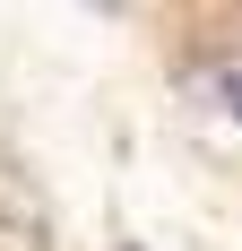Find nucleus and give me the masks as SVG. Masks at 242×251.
<instances>
[{
  "label": "nucleus",
  "mask_w": 242,
  "mask_h": 251,
  "mask_svg": "<svg viewBox=\"0 0 242 251\" xmlns=\"http://www.w3.org/2000/svg\"><path fill=\"white\" fill-rule=\"evenodd\" d=\"M225 104H234V113H242V70H234V78H225Z\"/></svg>",
  "instance_id": "1"
},
{
  "label": "nucleus",
  "mask_w": 242,
  "mask_h": 251,
  "mask_svg": "<svg viewBox=\"0 0 242 251\" xmlns=\"http://www.w3.org/2000/svg\"><path fill=\"white\" fill-rule=\"evenodd\" d=\"M121 251H139V243H121Z\"/></svg>",
  "instance_id": "2"
}]
</instances>
